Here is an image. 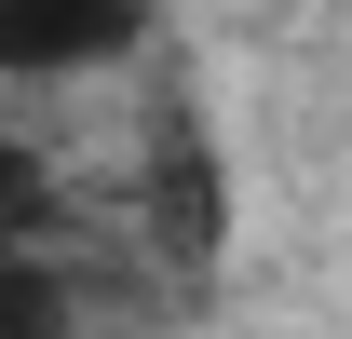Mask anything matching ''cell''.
<instances>
[{"label":"cell","mask_w":352,"mask_h":339,"mask_svg":"<svg viewBox=\"0 0 352 339\" xmlns=\"http://www.w3.org/2000/svg\"><path fill=\"white\" fill-rule=\"evenodd\" d=\"M149 41V0H0V82H82Z\"/></svg>","instance_id":"cell-1"},{"label":"cell","mask_w":352,"mask_h":339,"mask_svg":"<svg viewBox=\"0 0 352 339\" xmlns=\"http://www.w3.org/2000/svg\"><path fill=\"white\" fill-rule=\"evenodd\" d=\"M149 231H163V258H217V231H230L217 150H204L190 109H163V136H149Z\"/></svg>","instance_id":"cell-2"},{"label":"cell","mask_w":352,"mask_h":339,"mask_svg":"<svg viewBox=\"0 0 352 339\" xmlns=\"http://www.w3.org/2000/svg\"><path fill=\"white\" fill-rule=\"evenodd\" d=\"M0 339H82L68 326V285H54L28 245H0Z\"/></svg>","instance_id":"cell-3"},{"label":"cell","mask_w":352,"mask_h":339,"mask_svg":"<svg viewBox=\"0 0 352 339\" xmlns=\"http://www.w3.org/2000/svg\"><path fill=\"white\" fill-rule=\"evenodd\" d=\"M54 217V190H41V163H28V136H0V245H28Z\"/></svg>","instance_id":"cell-4"}]
</instances>
